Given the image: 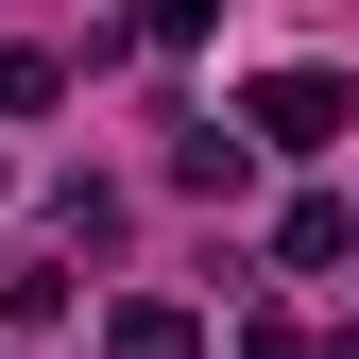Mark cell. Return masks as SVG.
<instances>
[{
    "mask_svg": "<svg viewBox=\"0 0 359 359\" xmlns=\"http://www.w3.org/2000/svg\"><path fill=\"white\" fill-rule=\"evenodd\" d=\"M240 120H257L274 154H325L342 120H359V86H342V69H257V86H240Z\"/></svg>",
    "mask_w": 359,
    "mask_h": 359,
    "instance_id": "obj_1",
    "label": "cell"
},
{
    "mask_svg": "<svg viewBox=\"0 0 359 359\" xmlns=\"http://www.w3.org/2000/svg\"><path fill=\"white\" fill-rule=\"evenodd\" d=\"M103 342H120V359H189V342H205V308H189V291H120V325H103Z\"/></svg>",
    "mask_w": 359,
    "mask_h": 359,
    "instance_id": "obj_2",
    "label": "cell"
},
{
    "mask_svg": "<svg viewBox=\"0 0 359 359\" xmlns=\"http://www.w3.org/2000/svg\"><path fill=\"white\" fill-rule=\"evenodd\" d=\"M274 257H291V274H325V257H359V205H342V189H308V205L274 222Z\"/></svg>",
    "mask_w": 359,
    "mask_h": 359,
    "instance_id": "obj_3",
    "label": "cell"
},
{
    "mask_svg": "<svg viewBox=\"0 0 359 359\" xmlns=\"http://www.w3.org/2000/svg\"><path fill=\"white\" fill-rule=\"evenodd\" d=\"M240 171H257L240 137H171V189H205V205H240Z\"/></svg>",
    "mask_w": 359,
    "mask_h": 359,
    "instance_id": "obj_4",
    "label": "cell"
},
{
    "mask_svg": "<svg viewBox=\"0 0 359 359\" xmlns=\"http://www.w3.org/2000/svg\"><path fill=\"white\" fill-rule=\"evenodd\" d=\"M52 103H69V69H52V52H0V120H52Z\"/></svg>",
    "mask_w": 359,
    "mask_h": 359,
    "instance_id": "obj_5",
    "label": "cell"
},
{
    "mask_svg": "<svg viewBox=\"0 0 359 359\" xmlns=\"http://www.w3.org/2000/svg\"><path fill=\"white\" fill-rule=\"evenodd\" d=\"M205 18H222V0H120V34H154V52H189Z\"/></svg>",
    "mask_w": 359,
    "mask_h": 359,
    "instance_id": "obj_6",
    "label": "cell"
}]
</instances>
